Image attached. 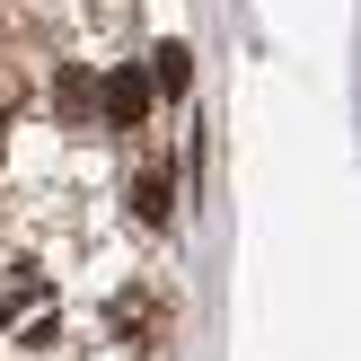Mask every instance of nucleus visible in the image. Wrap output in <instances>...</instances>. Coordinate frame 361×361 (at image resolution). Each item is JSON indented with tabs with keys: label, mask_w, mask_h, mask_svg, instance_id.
I'll use <instances>...</instances> for the list:
<instances>
[{
	"label": "nucleus",
	"mask_w": 361,
	"mask_h": 361,
	"mask_svg": "<svg viewBox=\"0 0 361 361\" xmlns=\"http://www.w3.org/2000/svg\"><path fill=\"white\" fill-rule=\"evenodd\" d=\"M150 106H159V80H150L141 62H123V71L97 80V115H106V123H141Z\"/></svg>",
	"instance_id": "nucleus-1"
},
{
	"label": "nucleus",
	"mask_w": 361,
	"mask_h": 361,
	"mask_svg": "<svg viewBox=\"0 0 361 361\" xmlns=\"http://www.w3.org/2000/svg\"><path fill=\"white\" fill-rule=\"evenodd\" d=\"M53 115L62 123H97V80H88V71H62V80H53Z\"/></svg>",
	"instance_id": "nucleus-2"
},
{
	"label": "nucleus",
	"mask_w": 361,
	"mask_h": 361,
	"mask_svg": "<svg viewBox=\"0 0 361 361\" xmlns=\"http://www.w3.org/2000/svg\"><path fill=\"white\" fill-rule=\"evenodd\" d=\"M133 212H141V221H168V185H159V176H150V168H141V176H133Z\"/></svg>",
	"instance_id": "nucleus-3"
},
{
	"label": "nucleus",
	"mask_w": 361,
	"mask_h": 361,
	"mask_svg": "<svg viewBox=\"0 0 361 361\" xmlns=\"http://www.w3.org/2000/svg\"><path fill=\"white\" fill-rule=\"evenodd\" d=\"M106 326H115V335H141V326H150V300H141V291H123L115 309H106Z\"/></svg>",
	"instance_id": "nucleus-4"
},
{
	"label": "nucleus",
	"mask_w": 361,
	"mask_h": 361,
	"mask_svg": "<svg viewBox=\"0 0 361 361\" xmlns=\"http://www.w3.org/2000/svg\"><path fill=\"white\" fill-rule=\"evenodd\" d=\"M185 71H194V62H185V44H159V71H150L159 88H185Z\"/></svg>",
	"instance_id": "nucleus-5"
},
{
	"label": "nucleus",
	"mask_w": 361,
	"mask_h": 361,
	"mask_svg": "<svg viewBox=\"0 0 361 361\" xmlns=\"http://www.w3.org/2000/svg\"><path fill=\"white\" fill-rule=\"evenodd\" d=\"M0 150H9V106H0Z\"/></svg>",
	"instance_id": "nucleus-6"
}]
</instances>
